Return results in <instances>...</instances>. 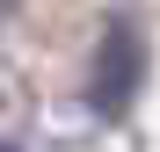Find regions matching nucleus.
I'll list each match as a JSON object with an SVG mask.
<instances>
[{
	"mask_svg": "<svg viewBox=\"0 0 160 152\" xmlns=\"http://www.w3.org/2000/svg\"><path fill=\"white\" fill-rule=\"evenodd\" d=\"M0 15H8V0H0Z\"/></svg>",
	"mask_w": 160,
	"mask_h": 152,
	"instance_id": "obj_2",
	"label": "nucleus"
},
{
	"mask_svg": "<svg viewBox=\"0 0 160 152\" xmlns=\"http://www.w3.org/2000/svg\"><path fill=\"white\" fill-rule=\"evenodd\" d=\"M131 80H138V36H131V29H109L102 65H95V109H124Z\"/></svg>",
	"mask_w": 160,
	"mask_h": 152,
	"instance_id": "obj_1",
	"label": "nucleus"
}]
</instances>
